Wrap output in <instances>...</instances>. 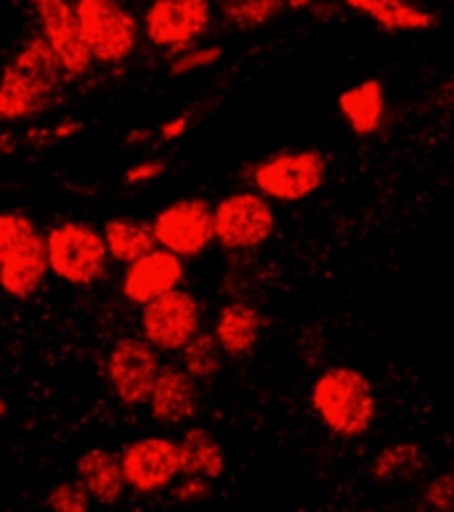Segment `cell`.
Segmentation results:
<instances>
[{
	"label": "cell",
	"instance_id": "1",
	"mask_svg": "<svg viewBox=\"0 0 454 512\" xmlns=\"http://www.w3.org/2000/svg\"><path fill=\"white\" fill-rule=\"evenodd\" d=\"M311 406L332 436L362 438L378 422V393L362 369L335 364L316 377Z\"/></svg>",
	"mask_w": 454,
	"mask_h": 512
},
{
	"label": "cell",
	"instance_id": "2",
	"mask_svg": "<svg viewBox=\"0 0 454 512\" xmlns=\"http://www.w3.org/2000/svg\"><path fill=\"white\" fill-rule=\"evenodd\" d=\"M64 67L48 40L32 38L0 75V120H27L51 107Z\"/></svg>",
	"mask_w": 454,
	"mask_h": 512
},
{
	"label": "cell",
	"instance_id": "3",
	"mask_svg": "<svg viewBox=\"0 0 454 512\" xmlns=\"http://www.w3.org/2000/svg\"><path fill=\"white\" fill-rule=\"evenodd\" d=\"M327 157L319 149H285L261 160L250 173L255 192L271 202H303L322 189L327 178Z\"/></svg>",
	"mask_w": 454,
	"mask_h": 512
},
{
	"label": "cell",
	"instance_id": "4",
	"mask_svg": "<svg viewBox=\"0 0 454 512\" xmlns=\"http://www.w3.org/2000/svg\"><path fill=\"white\" fill-rule=\"evenodd\" d=\"M85 46L101 64H120L136 51L139 19L120 0H75Z\"/></svg>",
	"mask_w": 454,
	"mask_h": 512
},
{
	"label": "cell",
	"instance_id": "5",
	"mask_svg": "<svg viewBox=\"0 0 454 512\" xmlns=\"http://www.w3.org/2000/svg\"><path fill=\"white\" fill-rule=\"evenodd\" d=\"M48 268L62 282L70 284H93L107 274L109 250L104 234L88 226V223H62L51 229L46 239Z\"/></svg>",
	"mask_w": 454,
	"mask_h": 512
},
{
	"label": "cell",
	"instance_id": "6",
	"mask_svg": "<svg viewBox=\"0 0 454 512\" xmlns=\"http://www.w3.org/2000/svg\"><path fill=\"white\" fill-rule=\"evenodd\" d=\"M216 242L229 253H250L271 239L277 215L261 192H234L213 207Z\"/></svg>",
	"mask_w": 454,
	"mask_h": 512
},
{
	"label": "cell",
	"instance_id": "7",
	"mask_svg": "<svg viewBox=\"0 0 454 512\" xmlns=\"http://www.w3.org/2000/svg\"><path fill=\"white\" fill-rule=\"evenodd\" d=\"M213 0H152L144 11L149 43L168 54H181L208 35Z\"/></svg>",
	"mask_w": 454,
	"mask_h": 512
},
{
	"label": "cell",
	"instance_id": "8",
	"mask_svg": "<svg viewBox=\"0 0 454 512\" xmlns=\"http://www.w3.org/2000/svg\"><path fill=\"white\" fill-rule=\"evenodd\" d=\"M200 327V300L178 287L141 306V332L157 351H181L200 332Z\"/></svg>",
	"mask_w": 454,
	"mask_h": 512
},
{
	"label": "cell",
	"instance_id": "9",
	"mask_svg": "<svg viewBox=\"0 0 454 512\" xmlns=\"http://www.w3.org/2000/svg\"><path fill=\"white\" fill-rule=\"evenodd\" d=\"M157 245L176 253L178 258H197L216 242L213 207L200 197L178 199L162 207L152 223Z\"/></svg>",
	"mask_w": 454,
	"mask_h": 512
},
{
	"label": "cell",
	"instance_id": "10",
	"mask_svg": "<svg viewBox=\"0 0 454 512\" xmlns=\"http://www.w3.org/2000/svg\"><path fill=\"white\" fill-rule=\"evenodd\" d=\"M109 383L125 406H141L149 401L154 380L160 375V356L144 337L117 340L107 359Z\"/></svg>",
	"mask_w": 454,
	"mask_h": 512
},
{
	"label": "cell",
	"instance_id": "11",
	"mask_svg": "<svg viewBox=\"0 0 454 512\" xmlns=\"http://www.w3.org/2000/svg\"><path fill=\"white\" fill-rule=\"evenodd\" d=\"M120 465H123L125 486H131L139 494L168 489L181 475L178 444L162 436L139 438L131 446H125L120 454Z\"/></svg>",
	"mask_w": 454,
	"mask_h": 512
},
{
	"label": "cell",
	"instance_id": "12",
	"mask_svg": "<svg viewBox=\"0 0 454 512\" xmlns=\"http://www.w3.org/2000/svg\"><path fill=\"white\" fill-rule=\"evenodd\" d=\"M35 16H38L43 38L54 48L64 72L72 77L85 75L91 69L93 56L85 46L77 8L72 0H32Z\"/></svg>",
	"mask_w": 454,
	"mask_h": 512
},
{
	"label": "cell",
	"instance_id": "13",
	"mask_svg": "<svg viewBox=\"0 0 454 512\" xmlns=\"http://www.w3.org/2000/svg\"><path fill=\"white\" fill-rule=\"evenodd\" d=\"M181 279H184V258H178L165 247H154L139 260L128 263L123 276V295L136 306H144L149 300L176 290Z\"/></svg>",
	"mask_w": 454,
	"mask_h": 512
},
{
	"label": "cell",
	"instance_id": "14",
	"mask_svg": "<svg viewBox=\"0 0 454 512\" xmlns=\"http://www.w3.org/2000/svg\"><path fill=\"white\" fill-rule=\"evenodd\" d=\"M197 404H200V390L194 377L184 367H173V364L160 367V375L149 393L154 420L165 425H184L197 414Z\"/></svg>",
	"mask_w": 454,
	"mask_h": 512
},
{
	"label": "cell",
	"instance_id": "15",
	"mask_svg": "<svg viewBox=\"0 0 454 512\" xmlns=\"http://www.w3.org/2000/svg\"><path fill=\"white\" fill-rule=\"evenodd\" d=\"M48 274V250L43 237L32 234L24 245H19L14 253L0 263V287L11 298L27 300L43 287Z\"/></svg>",
	"mask_w": 454,
	"mask_h": 512
},
{
	"label": "cell",
	"instance_id": "16",
	"mask_svg": "<svg viewBox=\"0 0 454 512\" xmlns=\"http://www.w3.org/2000/svg\"><path fill=\"white\" fill-rule=\"evenodd\" d=\"M356 14L367 16L383 32H428L439 24V16L417 0H346Z\"/></svg>",
	"mask_w": 454,
	"mask_h": 512
},
{
	"label": "cell",
	"instance_id": "17",
	"mask_svg": "<svg viewBox=\"0 0 454 512\" xmlns=\"http://www.w3.org/2000/svg\"><path fill=\"white\" fill-rule=\"evenodd\" d=\"M338 109L351 133L359 138L375 136L385 123V85L378 77H367L338 96Z\"/></svg>",
	"mask_w": 454,
	"mask_h": 512
},
{
	"label": "cell",
	"instance_id": "18",
	"mask_svg": "<svg viewBox=\"0 0 454 512\" xmlns=\"http://www.w3.org/2000/svg\"><path fill=\"white\" fill-rule=\"evenodd\" d=\"M263 332V314L253 303L245 300H231L221 308L216 321V340L224 348L226 356L231 359H242L253 351Z\"/></svg>",
	"mask_w": 454,
	"mask_h": 512
},
{
	"label": "cell",
	"instance_id": "19",
	"mask_svg": "<svg viewBox=\"0 0 454 512\" xmlns=\"http://www.w3.org/2000/svg\"><path fill=\"white\" fill-rule=\"evenodd\" d=\"M77 481L99 505H115L125 491L120 457L109 449H88L77 459Z\"/></svg>",
	"mask_w": 454,
	"mask_h": 512
},
{
	"label": "cell",
	"instance_id": "20",
	"mask_svg": "<svg viewBox=\"0 0 454 512\" xmlns=\"http://www.w3.org/2000/svg\"><path fill=\"white\" fill-rule=\"evenodd\" d=\"M178 457H181V475L186 478H202V481H218L224 475L226 454L224 446L210 430L194 425L184 433L178 444Z\"/></svg>",
	"mask_w": 454,
	"mask_h": 512
},
{
	"label": "cell",
	"instance_id": "21",
	"mask_svg": "<svg viewBox=\"0 0 454 512\" xmlns=\"http://www.w3.org/2000/svg\"><path fill=\"white\" fill-rule=\"evenodd\" d=\"M428 459H425L423 446L415 441H396L388 444L375 454L370 465V478L380 486H393V483L412 481L423 473Z\"/></svg>",
	"mask_w": 454,
	"mask_h": 512
},
{
	"label": "cell",
	"instance_id": "22",
	"mask_svg": "<svg viewBox=\"0 0 454 512\" xmlns=\"http://www.w3.org/2000/svg\"><path fill=\"white\" fill-rule=\"evenodd\" d=\"M101 234L107 242L109 258H115L117 263H125V266L157 247L152 223L136 221V218H112L104 223Z\"/></svg>",
	"mask_w": 454,
	"mask_h": 512
},
{
	"label": "cell",
	"instance_id": "23",
	"mask_svg": "<svg viewBox=\"0 0 454 512\" xmlns=\"http://www.w3.org/2000/svg\"><path fill=\"white\" fill-rule=\"evenodd\" d=\"M226 24L237 30H261L282 16L285 0H213Z\"/></svg>",
	"mask_w": 454,
	"mask_h": 512
},
{
	"label": "cell",
	"instance_id": "24",
	"mask_svg": "<svg viewBox=\"0 0 454 512\" xmlns=\"http://www.w3.org/2000/svg\"><path fill=\"white\" fill-rule=\"evenodd\" d=\"M224 348L218 345L213 332H197L189 343L181 348V364L194 380H213L224 369Z\"/></svg>",
	"mask_w": 454,
	"mask_h": 512
},
{
	"label": "cell",
	"instance_id": "25",
	"mask_svg": "<svg viewBox=\"0 0 454 512\" xmlns=\"http://www.w3.org/2000/svg\"><path fill=\"white\" fill-rule=\"evenodd\" d=\"M420 507L433 512H454V467L441 470L420 489Z\"/></svg>",
	"mask_w": 454,
	"mask_h": 512
},
{
	"label": "cell",
	"instance_id": "26",
	"mask_svg": "<svg viewBox=\"0 0 454 512\" xmlns=\"http://www.w3.org/2000/svg\"><path fill=\"white\" fill-rule=\"evenodd\" d=\"M35 234V226L27 215L0 213V263L14 253L16 247L24 245Z\"/></svg>",
	"mask_w": 454,
	"mask_h": 512
},
{
	"label": "cell",
	"instance_id": "27",
	"mask_svg": "<svg viewBox=\"0 0 454 512\" xmlns=\"http://www.w3.org/2000/svg\"><path fill=\"white\" fill-rule=\"evenodd\" d=\"M224 56V48L221 46H192L181 51V54L173 59L170 64V75H189V72H200V69H208L213 64L221 62Z\"/></svg>",
	"mask_w": 454,
	"mask_h": 512
},
{
	"label": "cell",
	"instance_id": "28",
	"mask_svg": "<svg viewBox=\"0 0 454 512\" xmlns=\"http://www.w3.org/2000/svg\"><path fill=\"white\" fill-rule=\"evenodd\" d=\"M91 505L88 491L83 489V483H59L46 499V507L54 512H85Z\"/></svg>",
	"mask_w": 454,
	"mask_h": 512
},
{
	"label": "cell",
	"instance_id": "29",
	"mask_svg": "<svg viewBox=\"0 0 454 512\" xmlns=\"http://www.w3.org/2000/svg\"><path fill=\"white\" fill-rule=\"evenodd\" d=\"M184 481L178 483L176 486V499H181V502H200V499H205L210 494V481H202V478H186V475H181Z\"/></svg>",
	"mask_w": 454,
	"mask_h": 512
},
{
	"label": "cell",
	"instance_id": "30",
	"mask_svg": "<svg viewBox=\"0 0 454 512\" xmlns=\"http://www.w3.org/2000/svg\"><path fill=\"white\" fill-rule=\"evenodd\" d=\"M162 173H165V162H139V165H133V168L125 173V181H128V184H144V181H152V178L162 176Z\"/></svg>",
	"mask_w": 454,
	"mask_h": 512
},
{
	"label": "cell",
	"instance_id": "31",
	"mask_svg": "<svg viewBox=\"0 0 454 512\" xmlns=\"http://www.w3.org/2000/svg\"><path fill=\"white\" fill-rule=\"evenodd\" d=\"M186 130V117H176V120H170V123L162 125L160 136L165 138V141H173V138L184 136Z\"/></svg>",
	"mask_w": 454,
	"mask_h": 512
},
{
	"label": "cell",
	"instance_id": "32",
	"mask_svg": "<svg viewBox=\"0 0 454 512\" xmlns=\"http://www.w3.org/2000/svg\"><path fill=\"white\" fill-rule=\"evenodd\" d=\"M77 130H80V123H77V120H64V123H59V128H56V138H70L75 136Z\"/></svg>",
	"mask_w": 454,
	"mask_h": 512
},
{
	"label": "cell",
	"instance_id": "33",
	"mask_svg": "<svg viewBox=\"0 0 454 512\" xmlns=\"http://www.w3.org/2000/svg\"><path fill=\"white\" fill-rule=\"evenodd\" d=\"M319 0H285V6L290 11H308V8H314Z\"/></svg>",
	"mask_w": 454,
	"mask_h": 512
},
{
	"label": "cell",
	"instance_id": "34",
	"mask_svg": "<svg viewBox=\"0 0 454 512\" xmlns=\"http://www.w3.org/2000/svg\"><path fill=\"white\" fill-rule=\"evenodd\" d=\"M6 412H8L6 401H3V398H0V420H3V417H6Z\"/></svg>",
	"mask_w": 454,
	"mask_h": 512
},
{
	"label": "cell",
	"instance_id": "35",
	"mask_svg": "<svg viewBox=\"0 0 454 512\" xmlns=\"http://www.w3.org/2000/svg\"><path fill=\"white\" fill-rule=\"evenodd\" d=\"M0 152H3V146H0Z\"/></svg>",
	"mask_w": 454,
	"mask_h": 512
}]
</instances>
